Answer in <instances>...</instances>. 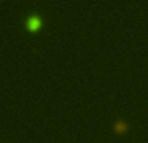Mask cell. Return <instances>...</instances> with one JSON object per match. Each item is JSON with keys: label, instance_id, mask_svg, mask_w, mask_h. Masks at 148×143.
Wrapping results in <instances>:
<instances>
[{"label": "cell", "instance_id": "cell-1", "mask_svg": "<svg viewBox=\"0 0 148 143\" xmlns=\"http://www.w3.org/2000/svg\"><path fill=\"white\" fill-rule=\"evenodd\" d=\"M27 29L30 31H36L42 28V20L38 16H31V17L27 18V23H26Z\"/></svg>", "mask_w": 148, "mask_h": 143}]
</instances>
